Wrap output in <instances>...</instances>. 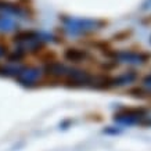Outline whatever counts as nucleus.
Masks as SVG:
<instances>
[{"mask_svg": "<svg viewBox=\"0 0 151 151\" xmlns=\"http://www.w3.org/2000/svg\"><path fill=\"white\" fill-rule=\"evenodd\" d=\"M143 83H144V86L151 87V73H148V75H146L143 78Z\"/></svg>", "mask_w": 151, "mask_h": 151, "instance_id": "2eb2a0df", "label": "nucleus"}, {"mask_svg": "<svg viewBox=\"0 0 151 151\" xmlns=\"http://www.w3.org/2000/svg\"><path fill=\"white\" fill-rule=\"evenodd\" d=\"M115 58L118 61H124L129 64H146L151 60V53L148 51H130V50H122L116 51Z\"/></svg>", "mask_w": 151, "mask_h": 151, "instance_id": "20e7f679", "label": "nucleus"}, {"mask_svg": "<svg viewBox=\"0 0 151 151\" xmlns=\"http://www.w3.org/2000/svg\"><path fill=\"white\" fill-rule=\"evenodd\" d=\"M37 39V32L32 31V29H24V31H18L13 36V40L15 43H24V42H32Z\"/></svg>", "mask_w": 151, "mask_h": 151, "instance_id": "0eeeda50", "label": "nucleus"}, {"mask_svg": "<svg viewBox=\"0 0 151 151\" xmlns=\"http://www.w3.org/2000/svg\"><path fill=\"white\" fill-rule=\"evenodd\" d=\"M71 122H72L71 119H67V121H64V122H61V124H60V128L61 129H68V126L71 125Z\"/></svg>", "mask_w": 151, "mask_h": 151, "instance_id": "dca6fc26", "label": "nucleus"}, {"mask_svg": "<svg viewBox=\"0 0 151 151\" xmlns=\"http://www.w3.org/2000/svg\"><path fill=\"white\" fill-rule=\"evenodd\" d=\"M93 75L85 69L79 68H69L67 75L63 79V85L69 89H79V87L90 86Z\"/></svg>", "mask_w": 151, "mask_h": 151, "instance_id": "f03ea898", "label": "nucleus"}, {"mask_svg": "<svg viewBox=\"0 0 151 151\" xmlns=\"http://www.w3.org/2000/svg\"><path fill=\"white\" fill-rule=\"evenodd\" d=\"M25 57V50L24 49H18V50H15L14 53H10L7 55V58L9 61H19V60H22Z\"/></svg>", "mask_w": 151, "mask_h": 151, "instance_id": "9b49d317", "label": "nucleus"}, {"mask_svg": "<svg viewBox=\"0 0 151 151\" xmlns=\"http://www.w3.org/2000/svg\"><path fill=\"white\" fill-rule=\"evenodd\" d=\"M64 58L67 61H71V63H81L83 60H86L90 57V54L87 53L86 50L83 49H76V47H68L67 50L64 51Z\"/></svg>", "mask_w": 151, "mask_h": 151, "instance_id": "423d86ee", "label": "nucleus"}, {"mask_svg": "<svg viewBox=\"0 0 151 151\" xmlns=\"http://www.w3.org/2000/svg\"><path fill=\"white\" fill-rule=\"evenodd\" d=\"M132 33H133V31L132 29H124V31H121V32H116L112 36V40H115V42H124V40H126V39H129V37L132 36Z\"/></svg>", "mask_w": 151, "mask_h": 151, "instance_id": "9d476101", "label": "nucleus"}, {"mask_svg": "<svg viewBox=\"0 0 151 151\" xmlns=\"http://www.w3.org/2000/svg\"><path fill=\"white\" fill-rule=\"evenodd\" d=\"M137 125H140V126H143V128H151V116L147 114Z\"/></svg>", "mask_w": 151, "mask_h": 151, "instance_id": "4468645a", "label": "nucleus"}, {"mask_svg": "<svg viewBox=\"0 0 151 151\" xmlns=\"http://www.w3.org/2000/svg\"><path fill=\"white\" fill-rule=\"evenodd\" d=\"M36 57L40 61H43V63H51V61H55L57 60V53H55L54 50H51V49H46V47H43L39 53L36 54Z\"/></svg>", "mask_w": 151, "mask_h": 151, "instance_id": "6e6552de", "label": "nucleus"}, {"mask_svg": "<svg viewBox=\"0 0 151 151\" xmlns=\"http://www.w3.org/2000/svg\"><path fill=\"white\" fill-rule=\"evenodd\" d=\"M147 114H148V108L147 107H142V105H134V107L122 105V107H119L116 110L112 119L119 125L132 126V125H137Z\"/></svg>", "mask_w": 151, "mask_h": 151, "instance_id": "f257e3e1", "label": "nucleus"}, {"mask_svg": "<svg viewBox=\"0 0 151 151\" xmlns=\"http://www.w3.org/2000/svg\"><path fill=\"white\" fill-rule=\"evenodd\" d=\"M122 132L121 129L118 128H114V126H108V128H105L104 130H103V133H105V134H114V136H116V134H119V133Z\"/></svg>", "mask_w": 151, "mask_h": 151, "instance_id": "ddd939ff", "label": "nucleus"}, {"mask_svg": "<svg viewBox=\"0 0 151 151\" xmlns=\"http://www.w3.org/2000/svg\"><path fill=\"white\" fill-rule=\"evenodd\" d=\"M126 93L129 96L134 97V99H148V97H151V90H146L144 87H140V86L130 87V89H128Z\"/></svg>", "mask_w": 151, "mask_h": 151, "instance_id": "1a4fd4ad", "label": "nucleus"}, {"mask_svg": "<svg viewBox=\"0 0 151 151\" xmlns=\"http://www.w3.org/2000/svg\"><path fill=\"white\" fill-rule=\"evenodd\" d=\"M137 79V72L134 69H129V71H125L124 73L121 75H116V76H112V87H121L125 86L128 83H133Z\"/></svg>", "mask_w": 151, "mask_h": 151, "instance_id": "39448f33", "label": "nucleus"}, {"mask_svg": "<svg viewBox=\"0 0 151 151\" xmlns=\"http://www.w3.org/2000/svg\"><path fill=\"white\" fill-rule=\"evenodd\" d=\"M40 76V71L39 68L35 67H27V68L18 69V72L15 75V79L19 85H22L25 87H33L37 86V81Z\"/></svg>", "mask_w": 151, "mask_h": 151, "instance_id": "7ed1b4c3", "label": "nucleus"}, {"mask_svg": "<svg viewBox=\"0 0 151 151\" xmlns=\"http://www.w3.org/2000/svg\"><path fill=\"white\" fill-rule=\"evenodd\" d=\"M118 60H112V61H105L104 64H101V68L104 69L105 72H110V71H112V69L118 68Z\"/></svg>", "mask_w": 151, "mask_h": 151, "instance_id": "f8f14e48", "label": "nucleus"}]
</instances>
